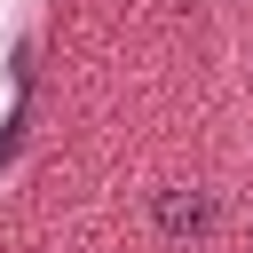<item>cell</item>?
<instances>
[{
    "label": "cell",
    "instance_id": "cell-1",
    "mask_svg": "<svg viewBox=\"0 0 253 253\" xmlns=\"http://www.w3.org/2000/svg\"><path fill=\"white\" fill-rule=\"evenodd\" d=\"M150 221H158L166 237H206V229H213V198H206V190H158Z\"/></svg>",
    "mask_w": 253,
    "mask_h": 253
}]
</instances>
